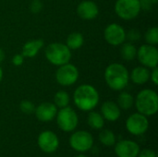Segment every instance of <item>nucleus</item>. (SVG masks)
<instances>
[{"instance_id":"1","label":"nucleus","mask_w":158,"mask_h":157,"mask_svg":"<svg viewBox=\"0 0 158 157\" xmlns=\"http://www.w3.org/2000/svg\"><path fill=\"white\" fill-rule=\"evenodd\" d=\"M104 78L106 85L111 90L120 92L129 84L130 72L123 64L115 62L106 68Z\"/></svg>"},{"instance_id":"2","label":"nucleus","mask_w":158,"mask_h":157,"mask_svg":"<svg viewBox=\"0 0 158 157\" xmlns=\"http://www.w3.org/2000/svg\"><path fill=\"white\" fill-rule=\"evenodd\" d=\"M100 96L96 88L91 84H81L73 93L74 105L81 111L90 112L99 104Z\"/></svg>"},{"instance_id":"3","label":"nucleus","mask_w":158,"mask_h":157,"mask_svg":"<svg viewBox=\"0 0 158 157\" xmlns=\"http://www.w3.org/2000/svg\"><path fill=\"white\" fill-rule=\"evenodd\" d=\"M134 105L139 113L150 117L158 111V95L156 91L151 89H143L138 93L134 98Z\"/></svg>"},{"instance_id":"4","label":"nucleus","mask_w":158,"mask_h":157,"mask_svg":"<svg viewBox=\"0 0 158 157\" xmlns=\"http://www.w3.org/2000/svg\"><path fill=\"white\" fill-rule=\"evenodd\" d=\"M44 56L46 60L56 67L69 63L72 57L71 50L63 43H51L44 49Z\"/></svg>"},{"instance_id":"5","label":"nucleus","mask_w":158,"mask_h":157,"mask_svg":"<svg viewBox=\"0 0 158 157\" xmlns=\"http://www.w3.org/2000/svg\"><path fill=\"white\" fill-rule=\"evenodd\" d=\"M114 8L118 17L123 20L134 19L142 11L140 0H117Z\"/></svg>"},{"instance_id":"6","label":"nucleus","mask_w":158,"mask_h":157,"mask_svg":"<svg viewBox=\"0 0 158 157\" xmlns=\"http://www.w3.org/2000/svg\"><path fill=\"white\" fill-rule=\"evenodd\" d=\"M79 77L80 72L78 68L70 62L59 66L56 71V82L64 87L74 85L78 81Z\"/></svg>"},{"instance_id":"7","label":"nucleus","mask_w":158,"mask_h":157,"mask_svg":"<svg viewBox=\"0 0 158 157\" xmlns=\"http://www.w3.org/2000/svg\"><path fill=\"white\" fill-rule=\"evenodd\" d=\"M56 118L58 128L65 132L73 131L79 123V117L70 106L60 108L56 113Z\"/></svg>"},{"instance_id":"8","label":"nucleus","mask_w":158,"mask_h":157,"mask_svg":"<svg viewBox=\"0 0 158 157\" xmlns=\"http://www.w3.org/2000/svg\"><path fill=\"white\" fill-rule=\"evenodd\" d=\"M142 66L147 68H153L157 67L158 50L156 45L143 44L137 49V56Z\"/></svg>"},{"instance_id":"9","label":"nucleus","mask_w":158,"mask_h":157,"mask_svg":"<svg viewBox=\"0 0 158 157\" xmlns=\"http://www.w3.org/2000/svg\"><path fill=\"white\" fill-rule=\"evenodd\" d=\"M69 145L77 152H87L94 145V137L90 132L85 130L76 131L69 138Z\"/></svg>"},{"instance_id":"10","label":"nucleus","mask_w":158,"mask_h":157,"mask_svg":"<svg viewBox=\"0 0 158 157\" xmlns=\"http://www.w3.org/2000/svg\"><path fill=\"white\" fill-rule=\"evenodd\" d=\"M148 128L149 121L147 117L139 112L131 115L126 120V129L132 135H143L147 131Z\"/></svg>"},{"instance_id":"11","label":"nucleus","mask_w":158,"mask_h":157,"mask_svg":"<svg viewBox=\"0 0 158 157\" xmlns=\"http://www.w3.org/2000/svg\"><path fill=\"white\" fill-rule=\"evenodd\" d=\"M106 42L113 46H119L126 41V31L118 23H110L104 30Z\"/></svg>"},{"instance_id":"12","label":"nucleus","mask_w":158,"mask_h":157,"mask_svg":"<svg viewBox=\"0 0 158 157\" xmlns=\"http://www.w3.org/2000/svg\"><path fill=\"white\" fill-rule=\"evenodd\" d=\"M37 143L43 152L52 154L57 150L59 146V140L55 132L51 130H44L38 136Z\"/></svg>"},{"instance_id":"13","label":"nucleus","mask_w":158,"mask_h":157,"mask_svg":"<svg viewBox=\"0 0 158 157\" xmlns=\"http://www.w3.org/2000/svg\"><path fill=\"white\" fill-rule=\"evenodd\" d=\"M78 16L84 20H92L97 18L99 7L97 4L92 0H83L77 6Z\"/></svg>"},{"instance_id":"14","label":"nucleus","mask_w":158,"mask_h":157,"mask_svg":"<svg viewBox=\"0 0 158 157\" xmlns=\"http://www.w3.org/2000/svg\"><path fill=\"white\" fill-rule=\"evenodd\" d=\"M57 113V107L54 103L44 102L40 104L38 106H35L34 114L38 120L42 122H49L52 121Z\"/></svg>"},{"instance_id":"15","label":"nucleus","mask_w":158,"mask_h":157,"mask_svg":"<svg viewBox=\"0 0 158 157\" xmlns=\"http://www.w3.org/2000/svg\"><path fill=\"white\" fill-rule=\"evenodd\" d=\"M139 152V145L130 140H122L115 146V153L118 157H137Z\"/></svg>"},{"instance_id":"16","label":"nucleus","mask_w":158,"mask_h":157,"mask_svg":"<svg viewBox=\"0 0 158 157\" xmlns=\"http://www.w3.org/2000/svg\"><path fill=\"white\" fill-rule=\"evenodd\" d=\"M101 115L107 121H117L121 115V109L117 103L113 101H106L101 105Z\"/></svg>"},{"instance_id":"17","label":"nucleus","mask_w":158,"mask_h":157,"mask_svg":"<svg viewBox=\"0 0 158 157\" xmlns=\"http://www.w3.org/2000/svg\"><path fill=\"white\" fill-rule=\"evenodd\" d=\"M44 42L43 39H32L26 42L21 49V54L24 57L32 58L36 56L39 51L44 47Z\"/></svg>"},{"instance_id":"18","label":"nucleus","mask_w":158,"mask_h":157,"mask_svg":"<svg viewBox=\"0 0 158 157\" xmlns=\"http://www.w3.org/2000/svg\"><path fill=\"white\" fill-rule=\"evenodd\" d=\"M130 81L136 85H143L147 83L150 81V69L143 66L134 68L130 73Z\"/></svg>"},{"instance_id":"19","label":"nucleus","mask_w":158,"mask_h":157,"mask_svg":"<svg viewBox=\"0 0 158 157\" xmlns=\"http://www.w3.org/2000/svg\"><path fill=\"white\" fill-rule=\"evenodd\" d=\"M137 49L138 48L134 45L133 43L124 42L120 47V56L125 61H132L137 56Z\"/></svg>"},{"instance_id":"20","label":"nucleus","mask_w":158,"mask_h":157,"mask_svg":"<svg viewBox=\"0 0 158 157\" xmlns=\"http://www.w3.org/2000/svg\"><path fill=\"white\" fill-rule=\"evenodd\" d=\"M84 43V37L81 32L74 31L69 34L66 40V45L70 50H77L82 47Z\"/></svg>"},{"instance_id":"21","label":"nucleus","mask_w":158,"mask_h":157,"mask_svg":"<svg viewBox=\"0 0 158 157\" xmlns=\"http://www.w3.org/2000/svg\"><path fill=\"white\" fill-rule=\"evenodd\" d=\"M87 122L88 125L94 129V130H101L103 129L104 125H105V118H103V116L95 111H90L88 118H87Z\"/></svg>"},{"instance_id":"22","label":"nucleus","mask_w":158,"mask_h":157,"mask_svg":"<svg viewBox=\"0 0 158 157\" xmlns=\"http://www.w3.org/2000/svg\"><path fill=\"white\" fill-rule=\"evenodd\" d=\"M118 94V105L119 106L120 109L123 110H128L131 109L133 105H134V97L132 96L131 93L128 92H122Z\"/></svg>"},{"instance_id":"23","label":"nucleus","mask_w":158,"mask_h":157,"mask_svg":"<svg viewBox=\"0 0 158 157\" xmlns=\"http://www.w3.org/2000/svg\"><path fill=\"white\" fill-rule=\"evenodd\" d=\"M70 102V96L66 91H58L54 96V104L58 108H63L69 106Z\"/></svg>"},{"instance_id":"24","label":"nucleus","mask_w":158,"mask_h":157,"mask_svg":"<svg viewBox=\"0 0 158 157\" xmlns=\"http://www.w3.org/2000/svg\"><path fill=\"white\" fill-rule=\"evenodd\" d=\"M99 140L104 145L107 147H111L116 143V136L110 130H103L99 133Z\"/></svg>"},{"instance_id":"25","label":"nucleus","mask_w":158,"mask_h":157,"mask_svg":"<svg viewBox=\"0 0 158 157\" xmlns=\"http://www.w3.org/2000/svg\"><path fill=\"white\" fill-rule=\"evenodd\" d=\"M144 39L148 44L156 45L158 43V28L157 27H151L149 28L145 34Z\"/></svg>"},{"instance_id":"26","label":"nucleus","mask_w":158,"mask_h":157,"mask_svg":"<svg viewBox=\"0 0 158 157\" xmlns=\"http://www.w3.org/2000/svg\"><path fill=\"white\" fill-rule=\"evenodd\" d=\"M19 109L23 114L26 115H31L32 113H34L35 110V105L34 104L30 101V100H23L20 102L19 104Z\"/></svg>"},{"instance_id":"27","label":"nucleus","mask_w":158,"mask_h":157,"mask_svg":"<svg viewBox=\"0 0 158 157\" xmlns=\"http://www.w3.org/2000/svg\"><path fill=\"white\" fill-rule=\"evenodd\" d=\"M141 37L142 34L138 29H131L128 32H126V39L131 43L138 42L141 39Z\"/></svg>"},{"instance_id":"28","label":"nucleus","mask_w":158,"mask_h":157,"mask_svg":"<svg viewBox=\"0 0 158 157\" xmlns=\"http://www.w3.org/2000/svg\"><path fill=\"white\" fill-rule=\"evenodd\" d=\"M42 9H43V3L41 2V0H33L30 4V10H31V12H32L34 14L41 12Z\"/></svg>"},{"instance_id":"29","label":"nucleus","mask_w":158,"mask_h":157,"mask_svg":"<svg viewBox=\"0 0 158 157\" xmlns=\"http://www.w3.org/2000/svg\"><path fill=\"white\" fill-rule=\"evenodd\" d=\"M157 1L158 0H140L142 9L149 10V9L153 8V6L155 5H156Z\"/></svg>"},{"instance_id":"30","label":"nucleus","mask_w":158,"mask_h":157,"mask_svg":"<svg viewBox=\"0 0 158 157\" xmlns=\"http://www.w3.org/2000/svg\"><path fill=\"white\" fill-rule=\"evenodd\" d=\"M24 56L22 54H16L13 57H12V64L16 67H19L21 65H23L24 63Z\"/></svg>"},{"instance_id":"31","label":"nucleus","mask_w":158,"mask_h":157,"mask_svg":"<svg viewBox=\"0 0 158 157\" xmlns=\"http://www.w3.org/2000/svg\"><path fill=\"white\" fill-rule=\"evenodd\" d=\"M137 157H156V153L151 149H143L139 152Z\"/></svg>"},{"instance_id":"32","label":"nucleus","mask_w":158,"mask_h":157,"mask_svg":"<svg viewBox=\"0 0 158 157\" xmlns=\"http://www.w3.org/2000/svg\"><path fill=\"white\" fill-rule=\"evenodd\" d=\"M152 70L150 71V80L155 85L158 84V68L157 67L151 68Z\"/></svg>"},{"instance_id":"33","label":"nucleus","mask_w":158,"mask_h":157,"mask_svg":"<svg viewBox=\"0 0 158 157\" xmlns=\"http://www.w3.org/2000/svg\"><path fill=\"white\" fill-rule=\"evenodd\" d=\"M5 57H6V55H5V52L2 48H0V64L5 60Z\"/></svg>"},{"instance_id":"34","label":"nucleus","mask_w":158,"mask_h":157,"mask_svg":"<svg viewBox=\"0 0 158 157\" xmlns=\"http://www.w3.org/2000/svg\"><path fill=\"white\" fill-rule=\"evenodd\" d=\"M2 80H3V69L0 67V82L2 81Z\"/></svg>"},{"instance_id":"35","label":"nucleus","mask_w":158,"mask_h":157,"mask_svg":"<svg viewBox=\"0 0 158 157\" xmlns=\"http://www.w3.org/2000/svg\"><path fill=\"white\" fill-rule=\"evenodd\" d=\"M75 157H87L86 155H77V156Z\"/></svg>"}]
</instances>
